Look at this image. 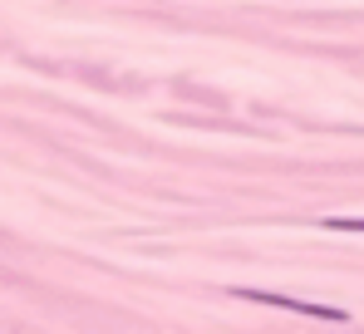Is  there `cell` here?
<instances>
[{"label": "cell", "instance_id": "obj_1", "mask_svg": "<svg viewBox=\"0 0 364 334\" xmlns=\"http://www.w3.org/2000/svg\"><path fill=\"white\" fill-rule=\"evenodd\" d=\"M325 226H330V231H360L364 236V217H330Z\"/></svg>", "mask_w": 364, "mask_h": 334}]
</instances>
